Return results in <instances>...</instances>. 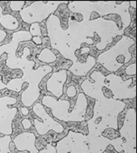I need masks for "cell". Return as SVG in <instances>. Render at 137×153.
Instances as JSON below:
<instances>
[{
  "mask_svg": "<svg viewBox=\"0 0 137 153\" xmlns=\"http://www.w3.org/2000/svg\"><path fill=\"white\" fill-rule=\"evenodd\" d=\"M35 65L34 61H29L23 68L24 75L21 78H16L10 81L6 84L7 89L20 92L21 91V85L23 82H28L29 87L23 91L21 95V102L26 107H30L33 105L40 95V84L41 80L45 76L53 71V67L43 65L33 70L32 68Z\"/></svg>",
  "mask_w": 137,
  "mask_h": 153,
  "instance_id": "obj_1",
  "label": "cell"
},
{
  "mask_svg": "<svg viewBox=\"0 0 137 153\" xmlns=\"http://www.w3.org/2000/svg\"><path fill=\"white\" fill-rule=\"evenodd\" d=\"M42 104L44 106L51 109L53 115L58 120L63 122H80L85 120L87 110V100L84 93L78 94L76 105L71 113L68 112L71 106L69 100H56L51 96H44L42 99Z\"/></svg>",
  "mask_w": 137,
  "mask_h": 153,
  "instance_id": "obj_2",
  "label": "cell"
},
{
  "mask_svg": "<svg viewBox=\"0 0 137 153\" xmlns=\"http://www.w3.org/2000/svg\"><path fill=\"white\" fill-rule=\"evenodd\" d=\"M136 44V41L127 36L117 42L113 48L100 53L97 59V63H101L103 66L112 73L117 72L124 63H128L132 55L129 52V48Z\"/></svg>",
  "mask_w": 137,
  "mask_h": 153,
  "instance_id": "obj_3",
  "label": "cell"
},
{
  "mask_svg": "<svg viewBox=\"0 0 137 153\" xmlns=\"http://www.w3.org/2000/svg\"><path fill=\"white\" fill-rule=\"evenodd\" d=\"M30 39H32V36H31V35L29 31L21 30V31H17V32H15L13 34V40L11 41V43L0 46V58L4 52H7L9 53L7 59V63H6V65L9 68H12L14 59H16V62H17V68L22 69V68H24V67L28 63L29 60H27V56L30 54V49L28 47L24 48L23 55L20 59H16V51H17V46H18V45L21 41H22V40L27 41V40H30Z\"/></svg>",
  "mask_w": 137,
  "mask_h": 153,
  "instance_id": "obj_4",
  "label": "cell"
},
{
  "mask_svg": "<svg viewBox=\"0 0 137 153\" xmlns=\"http://www.w3.org/2000/svg\"><path fill=\"white\" fill-rule=\"evenodd\" d=\"M62 3L65 2H35L20 11L21 17L27 23H40L54 13Z\"/></svg>",
  "mask_w": 137,
  "mask_h": 153,
  "instance_id": "obj_5",
  "label": "cell"
},
{
  "mask_svg": "<svg viewBox=\"0 0 137 153\" xmlns=\"http://www.w3.org/2000/svg\"><path fill=\"white\" fill-rule=\"evenodd\" d=\"M6 84L3 83L2 76H0V90L6 88ZM17 99L9 97H0V133L4 135H11L13 133L12 123L17 114V108H7L8 105H15Z\"/></svg>",
  "mask_w": 137,
  "mask_h": 153,
  "instance_id": "obj_6",
  "label": "cell"
},
{
  "mask_svg": "<svg viewBox=\"0 0 137 153\" xmlns=\"http://www.w3.org/2000/svg\"><path fill=\"white\" fill-rule=\"evenodd\" d=\"M87 136L70 131L67 137L57 143V153H90Z\"/></svg>",
  "mask_w": 137,
  "mask_h": 153,
  "instance_id": "obj_7",
  "label": "cell"
},
{
  "mask_svg": "<svg viewBox=\"0 0 137 153\" xmlns=\"http://www.w3.org/2000/svg\"><path fill=\"white\" fill-rule=\"evenodd\" d=\"M136 110L130 108L126 114L123 126L120 129L121 138H125L122 148L125 153H136Z\"/></svg>",
  "mask_w": 137,
  "mask_h": 153,
  "instance_id": "obj_8",
  "label": "cell"
},
{
  "mask_svg": "<svg viewBox=\"0 0 137 153\" xmlns=\"http://www.w3.org/2000/svg\"><path fill=\"white\" fill-rule=\"evenodd\" d=\"M105 79L108 81V85L107 87L112 91L113 94V98L122 100V99H132L136 97V86H134L129 88V86L132 83L133 78L123 82L120 76L115 74H109L105 76Z\"/></svg>",
  "mask_w": 137,
  "mask_h": 153,
  "instance_id": "obj_9",
  "label": "cell"
},
{
  "mask_svg": "<svg viewBox=\"0 0 137 153\" xmlns=\"http://www.w3.org/2000/svg\"><path fill=\"white\" fill-rule=\"evenodd\" d=\"M33 111L37 116L43 120V122H40L36 119L34 120V124L39 135H45L49 130H54L57 133H62L64 131L63 126L52 119L41 104H35L33 107Z\"/></svg>",
  "mask_w": 137,
  "mask_h": 153,
  "instance_id": "obj_10",
  "label": "cell"
},
{
  "mask_svg": "<svg viewBox=\"0 0 137 153\" xmlns=\"http://www.w3.org/2000/svg\"><path fill=\"white\" fill-rule=\"evenodd\" d=\"M67 79V71L61 69L54 73L49 78L46 83L48 91L57 98H60L63 94V86Z\"/></svg>",
  "mask_w": 137,
  "mask_h": 153,
  "instance_id": "obj_11",
  "label": "cell"
},
{
  "mask_svg": "<svg viewBox=\"0 0 137 153\" xmlns=\"http://www.w3.org/2000/svg\"><path fill=\"white\" fill-rule=\"evenodd\" d=\"M35 142L36 136L35 133L29 132L20 133L13 139V143L17 151H28L30 153H39V150L35 146Z\"/></svg>",
  "mask_w": 137,
  "mask_h": 153,
  "instance_id": "obj_12",
  "label": "cell"
},
{
  "mask_svg": "<svg viewBox=\"0 0 137 153\" xmlns=\"http://www.w3.org/2000/svg\"><path fill=\"white\" fill-rule=\"evenodd\" d=\"M0 23L4 27H5L7 30H16L18 26L19 22L15 17L6 14H3V8L0 6Z\"/></svg>",
  "mask_w": 137,
  "mask_h": 153,
  "instance_id": "obj_13",
  "label": "cell"
},
{
  "mask_svg": "<svg viewBox=\"0 0 137 153\" xmlns=\"http://www.w3.org/2000/svg\"><path fill=\"white\" fill-rule=\"evenodd\" d=\"M37 58H38V59L40 60V62H43V63H54L57 60L56 54L53 51H51L49 49H48V48H44L40 52V54L38 55Z\"/></svg>",
  "mask_w": 137,
  "mask_h": 153,
  "instance_id": "obj_14",
  "label": "cell"
},
{
  "mask_svg": "<svg viewBox=\"0 0 137 153\" xmlns=\"http://www.w3.org/2000/svg\"><path fill=\"white\" fill-rule=\"evenodd\" d=\"M12 138L10 135H4V137H0V153H12L9 150Z\"/></svg>",
  "mask_w": 137,
  "mask_h": 153,
  "instance_id": "obj_15",
  "label": "cell"
},
{
  "mask_svg": "<svg viewBox=\"0 0 137 153\" xmlns=\"http://www.w3.org/2000/svg\"><path fill=\"white\" fill-rule=\"evenodd\" d=\"M32 37H41L42 32L40 30V24L39 23H33L31 24L29 31Z\"/></svg>",
  "mask_w": 137,
  "mask_h": 153,
  "instance_id": "obj_16",
  "label": "cell"
},
{
  "mask_svg": "<svg viewBox=\"0 0 137 153\" xmlns=\"http://www.w3.org/2000/svg\"><path fill=\"white\" fill-rule=\"evenodd\" d=\"M25 4H26V3H25V2H22V1H21V2H11V10L14 11V12H16V11H21L22 10V7H23L24 5H25Z\"/></svg>",
  "mask_w": 137,
  "mask_h": 153,
  "instance_id": "obj_17",
  "label": "cell"
},
{
  "mask_svg": "<svg viewBox=\"0 0 137 153\" xmlns=\"http://www.w3.org/2000/svg\"><path fill=\"white\" fill-rule=\"evenodd\" d=\"M126 73L127 75H136V63H131L130 65L126 68Z\"/></svg>",
  "mask_w": 137,
  "mask_h": 153,
  "instance_id": "obj_18",
  "label": "cell"
},
{
  "mask_svg": "<svg viewBox=\"0 0 137 153\" xmlns=\"http://www.w3.org/2000/svg\"><path fill=\"white\" fill-rule=\"evenodd\" d=\"M39 153H57V150L56 147L51 145L50 143H49L46 145L45 148H43L41 151H39Z\"/></svg>",
  "mask_w": 137,
  "mask_h": 153,
  "instance_id": "obj_19",
  "label": "cell"
},
{
  "mask_svg": "<svg viewBox=\"0 0 137 153\" xmlns=\"http://www.w3.org/2000/svg\"><path fill=\"white\" fill-rule=\"evenodd\" d=\"M67 97H71V98L74 97L77 95V88L74 87V86H70V87L67 88Z\"/></svg>",
  "mask_w": 137,
  "mask_h": 153,
  "instance_id": "obj_20",
  "label": "cell"
},
{
  "mask_svg": "<svg viewBox=\"0 0 137 153\" xmlns=\"http://www.w3.org/2000/svg\"><path fill=\"white\" fill-rule=\"evenodd\" d=\"M22 125L25 129H28L31 127V123H30V120H22Z\"/></svg>",
  "mask_w": 137,
  "mask_h": 153,
  "instance_id": "obj_21",
  "label": "cell"
},
{
  "mask_svg": "<svg viewBox=\"0 0 137 153\" xmlns=\"http://www.w3.org/2000/svg\"><path fill=\"white\" fill-rule=\"evenodd\" d=\"M32 40L34 41V43L36 44L37 45H40L43 43L41 37H32Z\"/></svg>",
  "mask_w": 137,
  "mask_h": 153,
  "instance_id": "obj_22",
  "label": "cell"
},
{
  "mask_svg": "<svg viewBox=\"0 0 137 153\" xmlns=\"http://www.w3.org/2000/svg\"><path fill=\"white\" fill-rule=\"evenodd\" d=\"M6 36H7V33H6L4 30L0 29V42L4 41V39L6 38Z\"/></svg>",
  "mask_w": 137,
  "mask_h": 153,
  "instance_id": "obj_23",
  "label": "cell"
},
{
  "mask_svg": "<svg viewBox=\"0 0 137 153\" xmlns=\"http://www.w3.org/2000/svg\"><path fill=\"white\" fill-rule=\"evenodd\" d=\"M21 112H22V114H23V115H28L29 110H28V109H27V107H23V108H21Z\"/></svg>",
  "mask_w": 137,
  "mask_h": 153,
  "instance_id": "obj_24",
  "label": "cell"
},
{
  "mask_svg": "<svg viewBox=\"0 0 137 153\" xmlns=\"http://www.w3.org/2000/svg\"><path fill=\"white\" fill-rule=\"evenodd\" d=\"M129 6H131L133 8H136V3L135 1H131L129 3Z\"/></svg>",
  "mask_w": 137,
  "mask_h": 153,
  "instance_id": "obj_25",
  "label": "cell"
}]
</instances>
